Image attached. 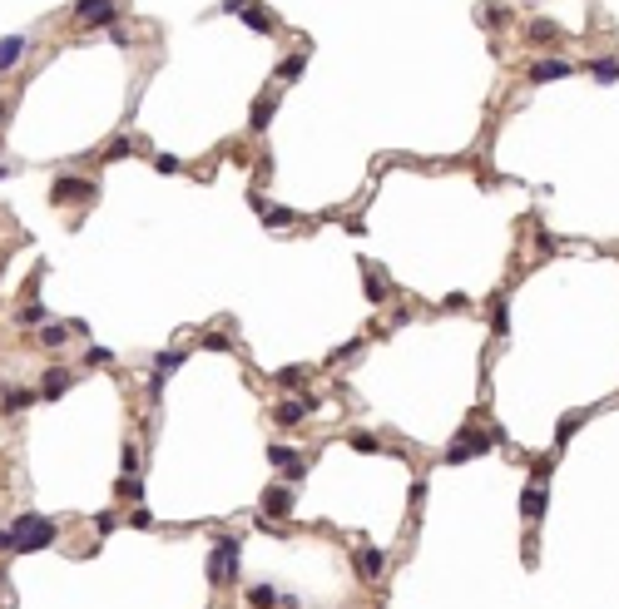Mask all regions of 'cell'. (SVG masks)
<instances>
[{
	"label": "cell",
	"instance_id": "cell-1",
	"mask_svg": "<svg viewBox=\"0 0 619 609\" xmlns=\"http://www.w3.org/2000/svg\"><path fill=\"white\" fill-rule=\"evenodd\" d=\"M233 575H238V540H233V535H223L218 550L208 555V580H213V585H228Z\"/></svg>",
	"mask_w": 619,
	"mask_h": 609
},
{
	"label": "cell",
	"instance_id": "cell-2",
	"mask_svg": "<svg viewBox=\"0 0 619 609\" xmlns=\"http://www.w3.org/2000/svg\"><path fill=\"white\" fill-rule=\"evenodd\" d=\"M15 540H20V550H45V545L54 540V520H45V515H20V520H15Z\"/></svg>",
	"mask_w": 619,
	"mask_h": 609
},
{
	"label": "cell",
	"instance_id": "cell-3",
	"mask_svg": "<svg viewBox=\"0 0 619 609\" xmlns=\"http://www.w3.org/2000/svg\"><path fill=\"white\" fill-rule=\"evenodd\" d=\"M94 193H99V184H89L80 174H60L54 189H50V203H89Z\"/></svg>",
	"mask_w": 619,
	"mask_h": 609
},
{
	"label": "cell",
	"instance_id": "cell-4",
	"mask_svg": "<svg viewBox=\"0 0 619 609\" xmlns=\"http://www.w3.org/2000/svg\"><path fill=\"white\" fill-rule=\"evenodd\" d=\"M75 25H80V30L115 25V0H80V6H75Z\"/></svg>",
	"mask_w": 619,
	"mask_h": 609
},
{
	"label": "cell",
	"instance_id": "cell-5",
	"mask_svg": "<svg viewBox=\"0 0 619 609\" xmlns=\"http://www.w3.org/2000/svg\"><path fill=\"white\" fill-rule=\"evenodd\" d=\"M283 515H293V490H288V485H268V490H263L258 520H283Z\"/></svg>",
	"mask_w": 619,
	"mask_h": 609
},
{
	"label": "cell",
	"instance_id": "cell-6",
	"mask_svg": "<svg viewBox=\"0 0 619 609\" xmlns=\"http://www.w3.org/2000/svg\"><path fill=\"white\" fill-rule=\"evenodd\" d=\"M565 75H575V65H570V60H560V54H550V60L530 65V80H535V85H550V80H565Z\"/></svg>",
	"mask_w": 619,
	"mask_h": 609
},
{
	"label": "cell",
	"instance_id": "cell-7",
	"mask_svg": "<svg viewBox=\"0 0 619 609\" xmlns=\"http://www.w3.org/2000/svg\"><path fill=\"white\" fill-rule=\"evenodd\" d=\"M248 203L258 208V218H263L268 228H288V223H293V208H277V203H263V193H248Z\"/></svg>",
	"mask_w": 619,
	"mask_h": 609
},
{
	"label": "cell",
	"instance_id": "cell-8",
	"mask_svg": "<svg viewBox=\"0 0 619 609\" xmlns=\"http://www.w3.org/2000/svg\"><path fill=\"white\" fill-rule=\"evenodd\" d=\"M381 570H386V550H377V545L357 550V575L362 580H381Z\"/></svg>",
	"mask_w": 619,
	"mask_h": 609
},
{
	"label": "cell",
	"instance_id": "cell-9",
	"mask_svg": "<svg viewBox=\"0 0 619 609\" xmlns=\"http://www.w3.org/2000/svg\"><path fill=\"white\" fill-rule=\"evenodd\" d=\"M545 501H550V490H545V480H540V485L530 480V485H525V495H520V515H525V520L545 515Z\"/></svg>",
	"mask_w": 619,
	"mask_h": 609
},
{
	"label": "cell",
	"instance_id": "cell-10",
	"mask_svg": "<svg viewBox=\"0 0 619 609\" xmlns=\"http://www.w3.org/2000/svg\"><path fill=\"white\" fill-rule=\"evenodd\" d=\"M312 411V402L303 397V402H277V411H272V421L277 426H303V416Z\"/></svg>",
	"mask_w": 619,
	"mask_h": 609
},
{
	"label": "cell",
	"instance_id": "cell-11",
	"mask_svg": "<svg viewBox=\"0 0 619 609\" xmlns=\"http://www.w3.org/2000/svg\"><path fill=\"white\" fill-rule=\"evenodd\" d=\"M243 20H248V30H258V35H272V30H277V15H272L268 6H243Z\"/></svg>",
	"mask_w": 619,
	"mask_h": 609
},
{
	"label": "cell",
	"instance_id": "cell-12",
	"mask_svg": "<svg viewBox=\"0 0 619 609\" xmlns=\"http://www.w3.org/2000/svg\"><path fill=\"white\" fill-rule=\"evenodd\" d=\"M25 54V35H10V40H0V70H15V60Z\"/></svg>",
	"mask_w": 619,
	"mask_h": 609
},
{
	"label": "cell",
	"instance_id": "cell-13",
	"mask_svg": "<svg viewBox=\"0 0 619 609\" xmlns=\"http://www.w3.org/2000/svg\"><path fill=\"white\" fill-rule=\"evenodd\" d=\"M272 109H277V99H272V94H263V99L253 104V115H248V124H253V129H268V119H272Z\"/></svg>",
	"mask_w": 619,
	"mask_h": 609
},
{
	"label": "cell",
	"instance_id": "cell-14",
	"mask_svg": "<svg viewBox=\"0 0 619 609\" xmlns=\"http://www.w3.org/2000/svg\"><path fill=\"white\" fill-rule=\"evenodd\" d=\"M590 75H595L599 85H614V80H619V60H590Z\"/></svg>",
	"mask_w": 619,
	"mask_h": 609
},
{
	"label": "cell",
	"instance_id": "cell-15",
	"mask_svg": "<svg viewBox=\"0 0 619 609\" xmlns=\"http://www.w3.org/2000/svg\"><path fill=\"white\" fill-rule=\"evenodd\" d=\"M530 40H535V45H550V40H560V25H555V20H535V25H530Z\"/></svg>",
	"mask_w": 619,
	"mask_h": 609
},
{
	"label": "cell",
	"instance_id": "cell-16",
	"mask_svg": "<svg viewBox=\"0 0 619 609\" xmlns=\"http://www.w3.org/2000/svg\"><path fill=\"white\" fill-rule=\"evenodd\" d=\"M65 337H70V327H60V322H50V327L40 332V347H65Z\"/></svg>",
	"mask_w": 619,
	"mask_h": 609
},
{
	"label": "cell",
	"instance_id": "cell-17",
	"mask_svg": "<svg viewBox=\"0 0 619 609\" xmlns=\"http://www.w3.org/2000/svg\"><path fill=\"white\" fill-rule=\"evenodd\" d=\"M277 80H303V54H288V60H277Z\"/></svg>",
	"mask_w": 619,
	"mask_h": 609
},
{
	"label": "cell",
	"instance_id": "cell-18",
	"mask_svg": "<svg viewBox=\"0 0 619 609\" xmlns=\"http://www.w3.org/2000/svg\"><path fill=\"white\" fill-rule=\"evenodd\" d=\"M20 322H25V327H45V322H50V312H45L40 302H25V307H20Z\"/></svg>",
	"mask_w": 619,
	"mask_h": 609
},
{
	"label": "cell",
	"instance_id": "cell-19",
	"mask_svg": "<svg viewBox=\"0 0 619 609\" xmlns=\"http://www.w3.org/2000/svg\"><path fill=\"white\" fill-rule=\"evenodd\" d=\"M65 386H70V376H65V372H45V397H50V402L60 397Z\"/></svg>",
	"mask_w": 619,
	"mask_h": 609
},
{
	"label": "cell",
	"instance_id": "cell-20",
	"mask_svg": "<svg viewBox=\"0 0 619 609\" xmlns=\"http://www.w3.org/2000/svg\"><path fill=\"white\" fill-rule=\"evenodd\" d=\"M272 599H277L272 585H253V589H248V604H272Z\"/></svg>",
	"mask_w": 619,
	"mask_h": 609
},
{
	"label": "cell",
	"instance_id": "cell-21",
	"mask_svg": "<svg viewBox=\"0 0 619 609\" xmlns=\"http://www.w3.org/2000/svg\"><path fill=\"white\" fill-rule=\"evenodd\" d=\"M352 451L372 456V451H377V436H367V431H352Z\"/></svg>",
	"mask_w": 619,
	"mask_h": 609
},
{
	"label": "cell",
	"instance_id": "cell-22",
	"mask_svg": "<svg viewBox=\"0 0 619 609\" xmlns=\"http://www.w3.org/2000/svg\"><path fill=\"white\" fill-rule=\"evenodd\" d=\"M367 298H372V302H381V298H386V278H377V272H367Z\"/></svg>",
	"mask_w": 619,
	"mask_h": 609
},
{
	"label": "cell",
	"instance_id": "cell-23",
	"mask_svg": "<svg viewBox=\"0 0 619 609\" xmlns=\"http://www.w3.org/2000/svg\"><path fill=\"white\" fill-rule=\"evenodd\" d=\"M580 421H585V416H580V411H570V416H565V421H560V431H555V436H560V441H570V436H575V426H580Z\"/></svg>",
	"mask_w": 619,
	"mask_h": 609
},
{
	"label": "cell",
	"instance_id": "cell-24",
	"mask_svg": "<svg viewBox=\"0 0 619 609\" xmlns=\"http://www.w3.org/2000/svg\"><path fill=\"white\" fill-rule=\"evenodd\" d=\"M268 461H272V466H288V461H298V451H288V446H268Z\"/></svg>",
	"mask_w": 619,
	"mask_h": 609
},
{
	"label": "cell",
	"instance_id": "cell-25",
	"mask_svg": "<svg viewBox=\"0 0 619 609\" xmlns=\"http://www.w3.org/2000/svg\"><path fill=\"white\" fill-rule=\"evenodd\" d=\"M30 402H35V397L25 392V386H15V392L6 397V406H10V411H20V406H30Z\"/></svg>",
	"mask_w": 619,
	"mask_h": 609
},
{
	"label": "cell",
	"instance_id": "cell-26",
	"mask_svg": "<svg viewBox=\"0 0 619 609\" xmlns=\"http://www.w3.org/2000/svg\"><path fill=\"white\" fill-rule=\"evenodd\" d=\"M15 550H20V540H15V525H10V530H0V555H15Z\"/></svg>",
	"mask_w": 619,
	"mask_h": 609
},
{
	"label": "cell",
	"instance_id": "cell-27",
	"mask_svg": "<svg viewBox=\"0 0 619 609\" xmlns=\"http://www.w3.org/2000/svg\"><path fill=\"white\" fill-rule=\"evenodd\" d=\"M154 169H159V174H179V159H174V154H159Z\"/></svg>",
	"mask_w": 619,
	"mask_h": 609
},
{
	"label": "cell",
	"instance_id": "cell-28",
	"mask_svg": "<svg viewBox=\"0 0 619 609\" xmlns=\"http://www.w3.org/2000/svg\"><path fill=\"white\" fill-rule=\"evenodd\" d=\"M119 495H129V501H139V495H144V485H139L134 476H124V480H119Z\"/></svg>",
	"mask_w": 619,
	"mask_h": 609
},
{
	"label": "cell",
	"instance_id": "cell-29",
	"mask_svg": "<svg viewBox=\"0 0 619 609\" xmlns=\"http://www.w3.org/2000/svg\"><path fill=\"white\" fill-rule=\"evenodd\" d=\"M139 466H144V461H139V451H134V446H124V476H134Z\"/></svg>",
	"mask_w": 619,
	"mask_h": 609
},
{
	"label": "cell",
	"instance_id": "cell-30",
	"mask_svg": "<svg viewBox=\"0 0 619 609\" xmlns=\"http://www.w3.org/2000/svg\"><path fill=\"white\" fill-rule=\"evenodd\" d=\"M490 322H495V332H500V337H505V327H511V317H505V302L490 312Z\"/></svg>",
	"mask_w": 619,
	"mask_h": 609
},
{
	"label": "cell",
	"instance_id": "cell-31",
	"mask_svg": "<svg viewBox=\"0 0 619 609\" xmlns=\"http://www.w3.org/2000/svg\"><path fill=\"white\" fill-rule=\"evenodd\" d=\"M277 381H283V386H298V381H303V372H298V367H283V372H277Z\"/></svg>",
	"mask_w": 619,
	"mask_h": 609
},
{
	"label": "cell",
	"instance_id": "cell-32",
	"mask_svg": "<svg viewBox=\"0 0 619 609\" xmlns=\"http://www.w3.org/2000/svg\"><path fill=\"white\" fill-rule=\"evenodd\" d=\"M94 530H99V535H109V530H115V515H104V511H99V515H94Z\"/></svg>",
	"mask_w": 619,
	"mask_h": 609
},
{
	"label": "cell",
	"instance_id": "cell-33",
	"mask_svg": "<svg viewBox=\"0 0 619 609\" xmlns=\"http://www.w3.org/2000/svg\"><path fill=\"white\" fill-rule=\"evenodd\" d=\"M109 362V347H89V367H104Z\"/></svg>",
	"mask_w": 619,
	"mask_h": 609
},
{
	"label": "cell",
	"instance_id": "cell-34",
	"mask_svg": "<svg viewBox=\"0 0 619 609\" xmlns=\"http://www.w3.org/2000/svg\"><path fill=\"white\" fill-rule=\"evenodd\" d=\"M129 520H134V530H149V525H154V515H149V511H134Z\"/></svg>",
	"mask_w": 619,
	"mask_h": 609
},
{
	"label": "cell",
	"instance_id": "cell-35",
	"mask_svg": "<svg viewBox=\"0 0 619 609\" xmlns=\"http://www.w3.org/2000/svg\"><path fill=\"white\" fill-rule=\"evenodd\" d=\"M6 115H10V109H6V104H0V124H6Z\"/></svg>",
	"mask_w": 619,
	"mask_h": 609
},
{
	"label": "cell",
	"instance_id": "cell-36",
	"mask_svg": "<svg viewBox=\"0 0 619 609\" xmlns=\"http://www.w3.org/2000/svg\"><path fill=\"white\" fill-rule=\"evenodd\" d=\"M0 272H6V258H0Z\"/></svg>",
	"mask_w": 619,
	"mask_h": 609
}]
</instances>
